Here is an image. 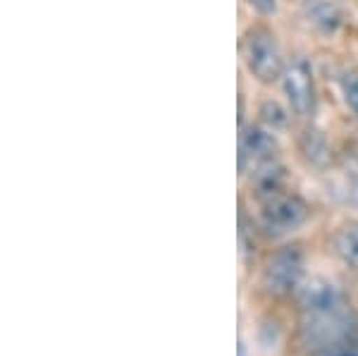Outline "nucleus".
Returning a JSON list of instances; mask_svg holds the SVG:
<instances>
[{"mask_svg":"<svg viewBox=\"0 0 358 356\" xmlns=\"http://www.w3.org/2000/svg\"><path fill=\"white\" fill-rule=\"evenodd\" d=\"M241 60L246 70L263 84H273L282 79L285 62H282L280 45L275 41V34L265 27H253L241 41Z\"/></svg>","mask_w":358,"mask_h":356,"instance_id":"obj_1","label":"nucleus"},{"mask_svg":"<svg viewBox=\"0 0 358 356\" xmlns=\"http://www.w3.org/2000/svg\"><path fill=\"white\" fill-rule=\"evenodd\" d=\"M282 89L292 113L299 118H310L315 111V79L313 67L306 57H296L282 72Z\"/></svg>","mask_w":358,"mask_h":356,"instance_id":"obj_2","label":"nucleus"},{"mask_svg":"<svg viewBox=\"0 0 358 356\" xmlns=\"http://www.w3.org/2000/svg\"><path fill=\"white\" fill-rule=\"evenodd\" d=\"M275 151V139L270 134V129L256 127V124H248V127H241V136H239V160H241V168L251 160L268 158L270 153Z\"/></svg>","mask_w":358,"mask_h":356,"instance_id":"obj_3","label":"nucleus"},{"mask_svg":"<svg viewBox=\"0 0 358 356\" xmlns=\"http://www.w3.org/2000/svg\"><path fill=\"white\" fill-rule=\"evenodd\" d=\"M301 13L303 20L320 34H334L344 22L342 10L330 0H303Z\"/></svg>","mask_w":358,"mask_h":356,"instance_id":"obj_4","label":"nucleus"},{"mask_svg":"<svg viewBox=\"0 0 358 356\" xmlns=\"http://www.w3.org/2000/svg\"><path fill=\"white\" fill-rule=\"evenodd\" d=\"M339 94H342L344 106L349 108V113L354 115L358 122V74L356 72H339L337 77Z\"/></svg>","mask_w":358,"mask_h":356,"instance_id":"obj_5","label":"nucleus"},{"mask_svg":"<svg viewBox=\"0 0 358 356\" xmlns=\"http://www.w3.org/2000/svg\"><path fill=\"white\" fill-rule=\"evenodd\" d=\"M258 115H261V122L270 131L285 129L287 124H289V115H287V111L277 101H265L261 106V111H258Z\"/></svg>","mask_w":358,"mask_h":356,"instance_id":"obj_6","label":"nucleus"},{"mask_svg":"<svg viewBox=\"0 0 358 356\" xmlns=\"http://www.w3.org/2000/svg\"><path fill=\"white\" fill-rule=\"evenodd\" d=\"M246 3L261 15H273L277 10V0H246Z\"/></svg>","mask_w":358,"mask_h":356,"instance_id":"obj_7","label":"nucleus"}]
</instances>
